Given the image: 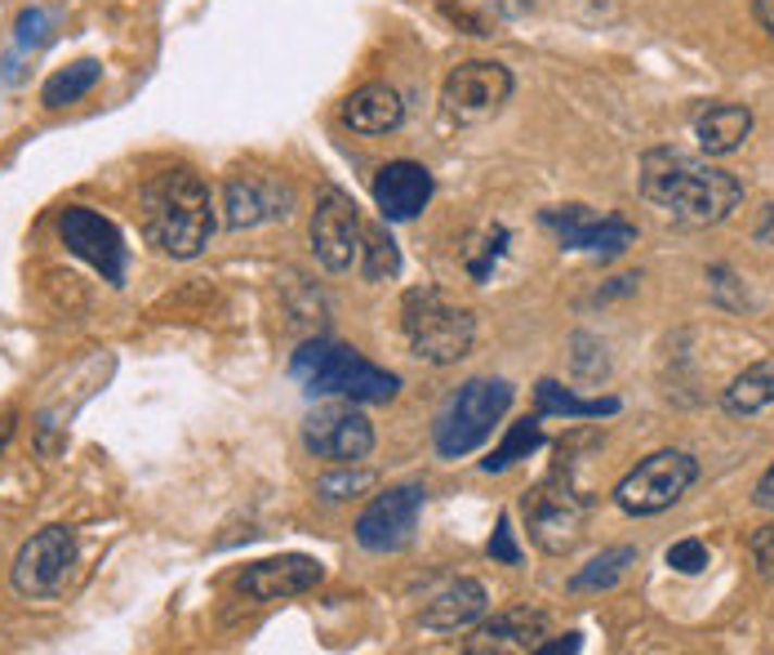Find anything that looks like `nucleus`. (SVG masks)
Listing matches in <instances>:
<instances>
[{"mask_svg":"<svg viewBox=\"0 0 774 655\" xmlns=\"http://www.w3.org/2000/svg\"><path fill=\"white\" fill-rule=\"evenodd\" d=\"M641 197L672 214L676 223L708 227L725 223L744 206V178L676 148H654L641 157Z\"/></svg>","mask_w":774,"mask_h":655,"instance_id":"1","label":"nucleus"},{"mask_svg":"<svg viewBox=\"0 0 774 655\" xmlns=\"http://www.w3.org/2000/svg\"><path fill=\"white\" fill-rule=\"evenodd\" d=\"M752 134V112L744 103H708L695 116V138L703 157H731L744 148V138Z\"/></svg>","mask_w":774,"mask_h":655,"instance_id":"21","label":"nucleus"},{"mask_svg":"<svg viewBox=\"0 0 774 655\" xmlns=\"http://www.w3.org/2000/svg\"><path fill=\"white\" fill-rule=\"evenodd\" d=\"M578 646H584V633H565V638H557V642H539L535 655H574Z\"/></svg>","mask_w":774,"mask_h":655,"instance_id":"37","label":"nucleus"},{"mask_svg":"<svg viewBox=\"0 0 774 655\" xmlns=\"http://www.w3.org/2000/svg\"><path fill=\"white\" fill-rule=\"evenodd\" d=\"M59 237L76 259H85L93 272H99L108 286H125L129 246H125L121 227L112 219H103L99 210H89V206H67L59 214Z\"/></svg>","mask_w":774,"mask_h":655,"instance_id":"11","label":"nucleus"},{"mask_svg":"<svg viewBox=\"0 0 774 655\" xmlns=\"http://www.w3.org/2000/svg\"><path fill=\"white\" fill-rule=\"evenodd\" d=\"M765 406H774V361H752L744 374H735L731 388L721 393V410L735 419H752Z\"/></svg>","mask_w":774,"mask_h":655,"instance_id":"22","label":"nucleus"},{"mask_svg":"<svg viewBox=\"0 0 774 655\" xmlns=\"http://www.w3.org/2000/svg\"><path fill=\"white\" fill-rule=\"evenodd\" d=\"M45 27H50V14H45V10H23L18 23H14V36H18L23 50H32V45L45 40Z\"/></svg>","mask_w":774,"mask_h":655,"instance_id":"34","label":"nucleus"},{"mask_svg":"<svg viewBox=\"0 0 774 655\" xmlns=\"http://www.w3.org/2000/svg\"><path fill=\"white\" fill-rule=\"evenodd\" d=\"M486 606H490L486 584L459 576V580H446L441 593H432V597L423 602L419 625H423L427 633H459V629H472L480 616H486Z\"/></svg>","mask_w":774,"mask_h":655,"instance_id":"19","label":"nucleus"},{"mask_svg":"<svg viewBox=\"0 0 774 655\" xmlns=\"http://www.w3.org/2000/svg\"><path fill=\"white\" fill-rule=\"evenodd\" d=\"M14 424H18V415H14V410H5V415H0V450L10 446V437H14Z\"/></svg>","mask_w":774,"mask_h":655,"instance_id":"40","label":"nucleus"},{"mask_svg":"<svg viewBox=\"0 0 774 655\" xmlns=\"http://www.w3.org/2000/svg\"><path fill=\"white\" fill-rule=\"evenodd\" d=\"M503 250H508V227H490L486 237H480V242L467 250V272H472V281H490V272H495V263L503 259Z\"/></svg>","mask_w":774,"mask_h":655,"instance_id":"30","label":"nucleus"},{"mask_svg":"<svg viewBox=\"0 0 774 655\" xmlns=\"http://www.w3.org/2000/svg\"><path fill=\"white\" fill-rule=\"evenodd\" d=\"M321 580H325V567L316 557L285 553V557H267V561H254L250 571H240L236 589L254 602H285V597H299V593L316 589Z\"/></svg>","mask_w":774,"mask_h":655,"instance_id":"17","label":"nucleus"},{"mask_svg":"<svg viewBox=\"0 0 774 655\" xmlns=\"http://www.w3.org/2000/svg\"><path fill=\"white\" fill-rule=\"evenodd\" d=\"M535 401H539V415H565V419H610L623 410L619 397H574L570 388H561L557 380H539L535 388Z\"/></svg>","mask_w":774,"mask_h":655,"instance_id":"23","label":"nucleus"},{"mask_svg":"<svg viewBox=\"0 0 774 655\" xmlns=\"http://www.w3.org/2000/svg\"><path fill=\"white\" fill-rule=\"evenodd\" d=\"M76 567V531L72 527H45L32 540H23L18 557H14V593L27 602H50L67 589Z\"/></svg>","mask_w":774,"mask_h":655,"instance_id":"8","label":"nucleus"},{"mask_svg":"<svg viewBox=\"0 0 774 655\" xmlns=\"http://www.w3.org/2000/svg\"><path fill=\"white\" fill-rule=\"evenodd\" d=\"M544 442H548V437H544V415L521 419V424H512V429H508V437L490 450V459H480V468H486V473H503V468H512V464L529 459V455H535Z\"/></svg>","mask_w":774,"mask_h":655,"instance_id":"26","label":"nucleus"},{"mask_svg":"<svg viewBox=\"0 0 774 655\" xmlns=\"http://www.w3.org/2000/svg\"><path fill=\"white\" fill-rule=\"evenodd\" d=\"M138 223L161 255L197 259L214 237V197L197 170H165L152 174L138 193Z\"/></svg>","mask_w":774,"mask_h":655,"instance_id":"2","label":"nucleus"},{"mask_svg":"<svg viewBox=\"0 0 774 655\" xmlns=\"http://www.w3.org/2000/svg\"><path fill=\"white\" fill-rule=\"evenodd\" d=\"M312 255L325 272H348L361 259V237H365V223L357 201L344 193V187L325 183L316 193V210H312Z\"/></svg>","mask_w":774,"mask_h":655,"instance_id":"9","label":"nucleus"},{"mask_svg":"<svg viewBox=\"0 0 774 655\" xmlns=\"http://www.w3.org/2000/svg\"><path fill=\"white\" fill-rule=\"evenodd\" d=\"M401 331L414 357L432 366H454L476 344V317L441 286H414L401 299Z\"/></svg>","mask_w":774,"mask_h":655,"instance_id":"4","label":"nucleus"},{"mask_svg":"<svg viewBox=\"0 0 774 655\" xmlns=\"http://www.w3.org/2000/svg\"><path fill=\"white\" fill-rule=\"evenodd\" d=\"M667 567L682 571V576L708 571V544H703V540H676V544L667 548Z\"/></svg>","mask_w":774,"mask_h":655,"instance_id":"31","label":"nucleus"},{"mask_svg":"<svg viewBox=\"0 0 774 655\" xmlns=\"http://www.w3.org/2000/svg\"><path fill=\"white\" fill-rule=\"evenodd\" d=\"M99 76H103V67L93 63V59H80V63H72V67H59L50 81L40 85V103L45 108H67V103H80L85 94L99 85Z\"/></svg>","mask_w":774,"mask_h":655,"instance_id":"24","label":"nucleus"},{"mask_svg":"<svg viewBox=\"0 0 774 655\" xmlns=\"http://www.w3.org/2000/svg\"><path fill=\"white\" fill-rule=\"evenodd\" d=\"M752 504H757L761 512H774V464L757 478V486H752Z\"/></svg>","mask_w":774,"mask_h":655,"instance_id":"36","label":"nucleus"},{"mask_svg":"<svg viewBox=\"0 0 774 655\" xmlns=\"http://www.w3.org/2000/svg\"><path fill=\"white\" fill-rule=\"evenodd\" d=\"M344 121L357 134H392L405 121V103H401V94L392 85L370 81V85L352 89L344 99Z\"/></svg>","mask_w":774,"mask_h":655,"instance_id":"20","label":"nucleus"},{"mask_svg":"<svg viewBox=\"0 0 774 655\" xmlns=\"http://www.w3.org/2000/svg\"><path fill=\"white\" fill-rule=\"evenodd\" d=\"M748 553H752L761 576H774V522H765V527H757L748 535Z\"/></svg>","mask_w":774,"mask_h":655,"instance_id":"33","label":"nucleus"},{"mask_svg":"<svg viewBox=\"0 0 774 655\" xmlns=\"http://www.w3.org/2000/svg\"><path fill=\"white\" fill-rule=\"evenodd\" d=\"M752 237H757L761 246H774V206H765V210H761V223H757Z\"/></svg>","mask_w":774,"mask_h":655,"instance_id":"38","label":"nucleus"},{"mask_svg":"<svg viewBox=\"0 0 774 655\" xmlns=\"http://www.w3.org/2000/svg\"><path fill=\"white\" fill-rule=\"evenodd\" d=\"M432 193H437V178L419 161H387L374 174V206L387 223H410L427 210Z\"/></svg>","mask_w":774,"mask_h":655,"instance_id":"16","label":"nucleus"},{"mask_svg":"<svg viewBox=\"0 0 774 655\" xmlns=\"http://www.w3.org/2000/svg\"><path fill=\"white\" fill-rule=\"evenodd\" d=\"M370 486H374L370 468L338 464V473H325V478L316 482V495H321V499H352V495H361V491H370Z\"/></svg>","mask_w":774,"mask_h":655,"instance_id":"29","label":"nucleus"},{"mask_svg":"<svg viewBox=\"0 0 774 655\" xmlns=\"http://www.w3.org/2000/svg\"><path fill=\"white\" fill-rule=\"evenodd\" d=\"M303 446L308 455L329 459V464H361L374 450V424L357 410V401L344 397V401L316 406L303 419Z\"/></svg>","mask_w":774,"mask_h":655,"instance_id":"13","label":"nucleus"},{"mask_svg":"<svg viewBox=\"0 0 774 655\" xmlns=\"http://www.w3.org/2000/svg\"><path fill=\"white\" fill-rule=\"evenodd\" d=\"M508 99H512V72L495 59H467L450 67L441 85V108L463 125L490 121Z\"/></svg>","mask_w":774,"mask_h":655,"instance_id":"12","label":"nucleus"},{"mask_svg":"<svg viewBox=\"0 0 774 655\" xmlns=\"http://www.w3.org/2000/svg\"><path fill=\"white\" fill-rule=\"evenodd\" d=\"M427 486L423 482H405V486H387L383 495H374L361 518H357V544L370 553H401L414 540L419 512H423Z\"/></svg>","mask_w":774,"mask_h":655,"instance_id":"14","label":"nucleus"},{"mask_svg":"<svg viewBox=\"0 0 774 655\" xmlns=\"http://www.w3.org/2000/svg\"><path fill=\"white\" fill-rule=\"evenodd\" d=\"M699 482V459L686 450H654L641 459L633 473L614 486V504L633 518H654V512L672 508L690 486Z\"/></svg>","mask_w":774,"mask_h":655,"instance_id":"6","label":"nucleus"},{"mask_svg":"<svg viewBox=\"0 0 774 655\" xmlns=\"http://www.w3.org/2000/svg\"><path fill=\"white\" fill-rule=\"evenodd\" d=\"M289 374L303 380V388L312 397H348V401H392L401 393V380L392 370H383L374 361H365L357 348L348 344H329V339H308L295 361H289Z\"/></svg>","mask_w":774,"mask_h":655,"instance_id":"3","label":"nucleus"},{"mask_svg":"<svg viewBox=\"0 0 774 655\" xmlns=\"http://www.w3.org/2000/svg\"><path fill=\"white\" fill-rule=\"evenodd\" d=\"M521 512H525V527H529V540H535L544 553L561 557L578 544L584 535V518H588V499L570 486V478L557 473L548 482H539L535 491L521 495Z\"/></svg>","mask_w":774,"mask_h":655,"instance_id":"7","label":"nucleus"},{"mask_svg":"<svg viewBox=\"0 0 774 655\" xmlns=\"http://www.w3.org/2000/svg\"><path fill=\"white\" fill-rule=\"evenodd\" d=\"M441 14H446L454 27H467V36H490V32H486V18H476L472 10L454 5V0H441Z\"/></svg>","mask_w":774,"mask_h":655,"instance_id":"35","label":"nucleus"},{"mask_svg":"<svg viewBox=\"0 0 774 655\" xmlns=\"http://www.w3.org/2000/svg\"><path fill=\"white\" fill-rule=\"evenodd\" d=\"M512 384L508 380H495V374H480V380H467L459 384L441 415H437V429H432V442H437V455L441 459H463L472 455L476 446H486V437L495 433V424L508 415L512 406Z\"/></svg>","mask_w":774,"mask_h":655,"instance_id":"5","label":"nucleus"},{"mask_svg":"<svg viewBox=\"0 0 774 655\" xmlns=\"http://www.w3.org/2000/svg\"><path fill=\"white\" fill-rule=\"evenodd\" d=\"M490 557L503 561V567H521V548H516V540H512V518H508V512L499 518V527H495V535H490Z\"/></svg>","mask_w":774,"mask_h":655,"instance_id":"32","label":"nucleus"},{"mask_svg":"<svg viewBox=\"0 0 774 655\" xmlns=\"http://www.w3.org/2000/svg\"><path fill=\"white\" fill-rule=\"evenodd\" d=\"M752 14H757V23L774 36V0H752Z\"/></svg>","mask_w":774,"mask_h":655,"instance_id":"39","label":"nucleus"},{"mask_svg":"<svg viewBox=\"0 0 774 655\" xmlns=\"http://www.w3.org/2000/svg\"><path fill=\"white\" fill-rule=\"evenodd\" d=\"M570 361H574V374L588 384H601L610 374V357H606V344L597 335H570Z\"/></svg>","mask_w":774,"mask_h":655,"instance_id":"28","label":"nucleus"},{"mask_svg":"<svg viewBox=\"0 0 774 655\" xmlns=\"http://www.w3.org/2000/svg\"><path fill=\"white\" fill-rule=\"evenodd\" d=\"M544 638H548V616L529 611V606H512V611H499L495 620L480 625L463 642V651L467 655H535Z\"/></svg>","mask_w":774,"mask_h":655,"instance_id":"18","label":"nucleus"},{"mask_svg":"<svg viewBox=\"0 0 774 655\" xmlns=\"http://www.w3.org/2000/svg\"><path fill=\"white\" fill-rule=\"evenodd\" d=\"M544 227H552L565 250H588V255H623L627 246H637V227L619 214H592L588 206H552L539 214Z\"/></svg>","mask_w":774,"mask_h":655,"instance_id":"15","label":"nucleus"},{"mask_svg":"<svg viewBox=\"0 0 774 655\" xmlns=\"http://www.w3.org/2000/svg\"><path fill=\"white\" fill-rule=\"evenodd\" d=\"M299 197L295 183L267 174V170H236L223 183V219L227 227H263V223H285L295 214Z\"/></svg>","mask_w":774,"mask_h":655,"instance_id":"10","label":"nucleus"},{"mask_svg":"<svg viewBox=\"0 0 774 655\" xmlns=\"http://www.w3.org/2000/svg\"><path fill=\"white\" fill-rule=\"evenodd\" d=\"M637 567V548H606L601 557H592L584 571L570 576V593H601V589H614L627 571Z\"/></svg>","mask_w":774,"mask_h":655,"instance_id":"25","label":"nucleus"},{"mask_svg":"<svg viewBox=\"0 0 774 655\" xmlns=\"http://www.w3.org/2000/svg\"><path fill=\"white\" fill-rule=\"evenodd\" d=\"M361 272L365 281H387V276H397L401 272V250L392 242V232L387 227H365V237H361Z\"/></svg>","mask_w":774,"mask_h":655,"instance_id":"27","label":"nucleus"}]
</instances>
